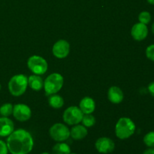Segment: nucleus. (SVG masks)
<instances>
[{
	"mask_svg": "<svg viewBox=\"0 0 154 154\" xmlns=\"http://www.w3.org/2000/svg\"><path fill=\"white\" fill-rule=\"evenodd\" d=\"M6 144L11 154H29L33 149L34 140L29 132L19 129L8 136Z\"/></svg>",
	"mask_w": 154,
	"mask_h": 154,
	"instance_id": "obj_1",
	"label": "nucleus"
},
{
	"mask_svg": "<svg viewBox=\"0 0 154 154\" xmlns=\"http://www.w3.org/2000/svg\"><path fill=\"white\" fill-rule=\"evenodd\" d=\"M136 126L129 117H121L115 126L116 136L121 140L127 139L135 133Z\"/></svg>",
	"mask_w": 154,
	"mask_h": 154,
	"instance_id": "obj_2",
	"label": "nucleus"
},
{
	"mask_svg": "<svg viewBox=\"0 0 154 154\" xmlns=\"http://www.w3.org/2000/svg\"><path fill=\"white\" fill-rule=\"evenodd\" d=\"M28 87V78L26 75L20 74L12 77L8 82V90L14 96H20L23 94Z\"/></svg>",
	"mask_w": 154,
	"mask_h": 154,
	"instance_id": "obj_3",
	"label": "nucleus"
},
{
	"mask_svg": "<svg viewBox=\"0 0 154 154\" xmlns=\"http://www.w3.org/2000/svg\"><path fill=\"white\" fill-rule=\"evenodd\" d=\"M64 79L59 73L51 74L44 82V89L46 96H51L58 93L63 87Z\"/></svg>",
	"mask_w": 154,
	"mask_h": 154,
	"instance_id": "obj_4",
	"label": "nucleus"
},
{
	"mask_svg": "<svg viewBox=\"0 0 154 154\" xmlns=\"http://www.w3.org/2000/svg\"><path fill=\"white\" fill-rule=\"evenodd\" d=\"M27 66L34 75H42L47 72L48 65L46 60L40 56L34 55L29 58Z\"/></svg>",
	"mask_w": 154,
	"mask_h": 154,
	"instance_id": "obj_5",
	"label": "nucleus"
},
{
	"mask_svg": "<svg viewBox=\"0 0 154 154\" xmlns=\"http://www.w3.org/2000/svg\"><path fill=\"white\" fill-rule=\"evenodd\" d=\"M50 136L57 142H63L70 137V129L63 123H55L49 130Z\"/></svg>",
	"mask_w": 154,
	"mask_h": 154,
	"instance_id": "obj_6",
	"label": "nucleus"
},
{
	"mask_svg": "<svg viewBox=\"0 0 154 154\" xmlns=\"http://www.w3.org/2000/svg\"><path fill=\"white\" fill-rule=\"evenodd\" d=\"M84 114L78 107L71 106L69 107L64 111L63 115V121L68 125L75 126L79 124L81 122Z\"/></svg>",
	"mask_w": 154,
	"mask_h": 154,
	"instance_id": "obj_7",
	"label": "nucleus"
},
{
	"mask_svg": "<svg viewBox=\"0 0 154 154\" xmlns=\"http://www.w3.org/2000/svg\"><path fill=\"white\" fill-rule=\"evenodd\" d=\"M13 116L16 120L20 122L27 121L30 119L32 111L29 107L25 104H17L14 105Z\"/></svg>",
	"mask_w": 154,
	"mask_h": 154,
	"instance_id": "obj_8",
	"label": "nucleus"
},
{
	"mask_svg": "<svg viewBox=\"0 0 154 154\" xmlns=\"http://www.w3.org/2000/svg\"><path fill=\"white\" fill-rule=\"evenodd\" d=\"M95 147L97 151L100 153L108 154L112 153L115 148L114 141L108 137H102L96 140Z\"/></svg>",
	"mask_w": 154,
	"mask_h": 154,
	"instance_id": "obj_9",
	"label": "nucleus"
},
{
	"mask_svg": "<svg viewBox=\"0 0 154 154\" xmlns=\"http://www.w3.org/2000/svg\"><path fill=\"white\" fill-rule=\"evenodd\" d=\"M53 54L58 59H64L69 54L70 52V45L66 40H59L53 46Z\"/></svg>",
	"mask_w": 154,
	"mask_h": 154,
	"instance_id": "obj_10",
	"label": "nucleus"
},
{
	"mask_svg": "<svg viewBox=\"0 0 154 154\" xmlns=\"http://www.w3.org/2000/svg\"><path fill=\"white\" fill-rule=\"evenodd\" d=\"M131 35L135 41L141 42L144 40L148 35V28L147 25L141 23H137L131 29Z\"/></svg>",
	"mask_w": 154,
	"mask_h": 154,
	"instance_id": "obj_11",
	"label": "nucleus"
},
{
	"mask_svg": "<svg viewBox=\"0 0 154 154\" xmlns=\"http://www.w3.org/2000/svg\"><path fill=\"white\" fill-rule=\"evenodd\" d=\"M14 131L13 121L8 117H0V136L8 137Z\"/></svg>",
	"mask_w": 154,
	"mask_h": 154,
	"instance_id": "obj_12",
	"label": "nucleus"
},
{
	"mask_svg": "<svg viewBox=\"0 0 154 154\" xmlns=\"http://www.w3.org/2000/svg\"><path fill=\"white\" fill-rule=\"evenodd\" d=\"M108 98L110 102L113 104H120L123 102V93L121 89L116 86H113L109 88L108 91Z\"/></svg>",
	"mask_w": 154,
	"mask_h": 154,
	"instance_id": "obj_13",
	"label": "nucleus"
},
{
	"mask_svg": "<svg viewBox=\"0 0 154 154\" xmlns=\"http://www.w3.org/2000/svg\"><path fill=\"white\" fill-rule=\"evenodd\" d=\"M79 108L84 114H90L93 113L96 109V103L93 99L90 97H84L81 100Z\"/></svg>",
	"mask_w": 154,
	"mask_h": 154,
	"instance_id": "obj_14",
	"label": "nucleus"
},
{
	"mask_svg": "<svg viewBox=\"0 0 154 154\" xmlns=\"http://www.w3.org/2000/svg\"><path fill=\"white\" fill-rule=\"evenodd\" d=\"M87 134H88V131H87V127L83 125H75L70 130V136L76 141L84 139L87 136Z\"/></svg>",
	"mask_w": 154,
	"mask_h": 154,
	"instance_id": "obj_15",
	"label": "nucleus"
},
{
	"mask_svg": "<svg viewBox=\"0 0 154 154\" xmlns=\"http://www.w3.org/2000/svg\"><path fill=\"white\" fill-rule=\"evenodd\" d=\"M28 85L35 91H39L44 87V81L39 75H32L28 78Z\"/></svg>",
	"mask_w": 154,
	"mask_h": 154,
	"instance_id": "obj_16",
	"label": "nucleus"
},
{
	"mask_svg": "<svg viewBox=\"0 0 154 154\" xmlns=\"http://www.w3.org/2000/svg\"><path fill=\"white\" fill-rule=\"evenodd\" d=\"M48 103H49L50 106L52 107L53 108L59 109V108H61L64 105V99L62 96H59L56 93V94H53L50 96L48 99Z\"/></svg>",
	"mask_w": 154,
	"mask_h": 154,
	"instance_id": "obj_17",
	"label": "nucleus"
},
{
	"mask_svg": "<svg viewBox=\"0 0 154 154\" xmlns=\"http://www.w3.org/2000/svg\"><path fill=\"white\" fill-rule=\"evenodd\" d=\"M71 148L66 143L59 142L52 148V154H70Z\"/></svg>",
	"mask_w": 154,
	"mask_h": 154,
	"instance_id": "obj_18",
	"label": "nucleus"
},
{
	"mask_svg": "<svg viewBox=\"0 0 154 154\" xmlns=\"http://www.w3.org/2000/svg\"><path fill=\"white\" fill-rule=\"evenodd\" d=\"M13 108L14 106L12 104H3V105L0 107V114H1L2 117H8L9 116H11L13 114Z\"/></svg>",
	"mask_w": 154,
	"mask_h": 154,
	"instance_id": "obj_19",
	"label": "nucleus"
},
{
	"mask_svg": "<svg viewBox=\"0 0 154 154\" xmlns=\"http://www.w3.org/2000/svg\"><path fill=\"white\" fill-rule=\"evenodd\" d=\"M83 126H84L87 128L92 127L95 125L96 123V118L94 116L92 115L91 114H85L83 116L82 120H81Z\"/></svg>",
	"mask_w": 154,
	"mask_h": 154,
	"instance_id": "obj_20",
	"label": "nucleus"
},
{
	"mask_svg": "<svg viewBox=\"0 0 154 154\" xmlns=\"http://www.w3.org/2000/svg\"><path fill=\"white\" fill-rule=\"evenodd\" d=\"M139 23L147 25L151 21V14L148 11H142L138 15Z\"/></svg>",
	"mask_w": 154,
	"mask_h": 154,
	"instance_id": "obj_21",
	"label": "nucleus"
},
{
	"mask_svg": "<svg viewBox=\"0 0 154 154\" xmlns=\"http://www.w3.org/2000/svg\"><path fill=\"white\" fill-rule=\"evenodd\" d=\"M143 141L145 145L148 147H154V131L146 134Z\"/></svg>",
	"mask_w": 154,
	"mask_h": 154,
	"instance_id": "obj_22",
	"label": "nucleus"
},
{
	"mask_svg": "<svg viewBox=\"0 0 154 154\" xmlns=\"http://www.w3.org/2000/svg\"><path fill=\"white\" fill-rule=\"evenodd\" d=\"M146 57L151 61L154 62V44L149 45L146 49Z\"/></svg>",
	"mask_w": 154,
	"mask_h": 154,
	"instance_id": "obj_23",
	"label": "nucleus"
},
{
	"mask_svg": "<svg viewBox=\"0 0 154 154\" xmlns=\"http://www.w3.org/2000/svg\"><path fill=\"white\" fill-rule=\"evenodd\" d=\"M8 149L7 144L5 141L0 140V154H8Z\"/></svg>",
	"mask_w": 154,
	"mask_h": 154,
	"instance_id": "obj_24",
	"label": "nucleus"
},
{
	"mask_svg": "<svg viewBox=\"0 0 154 154\" xmlns=\"http://www.w3.org/2000/svg\"><path fill=\"white\" fill-rule=\"evenodd\" d=\"M147 90H148L150 94L154 97V81H153V82H151L149 84L148 87H147Z\"/></svg>",
	"mask_w": 154,
	"mask_h": 154,
	"instance_id": "obj_25",
	"label": "nucleus"
},
{
	"mask_svg": "<svg viewBox=\"0 0 154 154\" xmlns=\"http://www.w3.org/2000/svg\"><path fill=\"white\" fill-rule=\"evenodd\" d=\"M143 154H154V147H149L146 150H144Z\"/></svg>",
	"mask_w": 154,
	"mask_h": 154,
	"instance_id": "obj_26",
	"label": "nucleus"
},
{
	"mask_svg": "<svg viewBox=\"0 0 154 154\" xmlns=\"http://www.w3.org/2000/svg\"><path fill=\"white\" fill-rule=\"evenodd\" d=\"M147 2L150 5H154V0H147Z\"/></svg>",
	"mask_w": 154,
	"mask_h": 154,
	"instance_id": "obj_27",
	"label": "nucleus"
},
{
	"mask_svg": "<svg viewBox=\"0 0 154 154\" xmlns=\"http://www.w3.org/2000/svg\"><path fill=\"white\" fill-rule=\"evenodd\" d=\"M151 31L152 32H153V34L154 35V22L153 23V24H152L151 26Z\"/></svg>",
	"mask_w": 154,
	"mask_h": 154,
	"instance_id": "obj_28",
	"label": "nucleus"
},
{
	"mask_svg": "<svg viewBox=\"0 0 154 154\" xmlns=\"http://www.w3.org/2000/svg\"><path fill=\"white\" fill-rule=\"evenodd\" d=\"M41 154H51V153H47V152H44V153H42Z\"/></svg>",
	"mask_w": 154,
	"mask_h": 154,
	"instance_id": "obj_29",
	"label": "nucleus"
},
{
	"mask_svg": "<svg viewBox=\"0 0 154 154\" xmlns=\"http://www.w3.org/2000/svg\"><path fill=\"white\" fill-rule=\"evenodd\" d=\"M1 88H2V86H1V84H0V90H1Z\"/></svg>",
	"mask_w": 154,
	"mask_h": 154,
	"instance_id": "obj_30",
	"label": "nucleus"
},
{
	"mask_svg": "<svg viewBox=\"0 0 154 154\" xmlns=\"http://www.w3.org/2000/svg\"><path fill=\"white\" fill-rule=\"evenodd\" d=\"M70 154H77V153H71Z\"/></svg>",
	"mask_w": 154,
	"mask_h": 154,
	"instance_id": "obj_31",
	"label": "nucleus"
}]
</instances>
